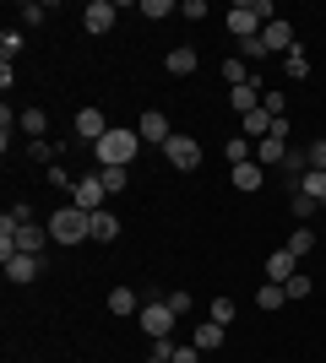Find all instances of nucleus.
<instances>
[{
  "label": "nucleus",
  "mask_w": 326,
  "mask_h": 363,
  "mask_svg": "<svg viewBox=\"0 0 326 363\" xmlns=\"http://www.w3.org/2000/svg\"><path fill=\"white\" fill-rule=\"evenodd\" d=\"M28 157H33V163H60V147H49V141H28Z\"/></svg>",
  "instance_id": "cd10ccee"
},
{
  "label": "nucleus",
  "mask_w": 326,
  "mask_h": 363,
  "mask_svg": "<svg viewBox=\"0 0 326 363\" xmlns=\"http://www.w3.org/2000/svg\"><path fill=\"white\" fill-rule=\"evenodd\" d=\"M22 130H28V141H44L49 114H44V108H22Z\"/></svg>",
  "instance_id": "412c9836"
},
{
  "label": "nucleus",
  "mask_w": 326,
  "mask_h": 363,
  "mask_svg": "<svg viewBox=\"0 0 326 363\" xmlns=\"http://www.w3.org/2000/svg\"><path fill=\"white\" fill-rule=\"evenodd\" d=\"M16 16H22V28H38V22H44V6L28 0V6H16Z\"/></svg>",
  "instance_id": "2f4dec72"
},
{
  "label": "nucleus",
  "mask_w": 326,
  "mask_h": 363,
  "mask_svg": "<svg viewBox=\"0 0 326 363\" xmlns=\"http://www.w3.org/2000/svg\"><path fill=\"white\" fill-rule=\"evenodd\" d=\"M283 157H288V141H256V163L266 168V174H272V168H283Z\"/></svg>",
  "instance_id": "2eb2a0df"
},
{
  "label": "nucleus",
  "mask_w": 326,
  "mask_h": 363,
  "mask_svg": "<svg viewBox=\"0 0 326 363\" xmlns=\"http://www.w3.org/2000/svg\"><path fill=\"white\" fill-rule=\"evenodd\" d=\"M174 320H180V315H174V309H169L163 298L141 303V331L153 336V342H158V336H169V331H174Z\"/></svg>",
  "instance_id": "39448f33"
},
{
  "label": "nucleus",
  "mask_w": 326,
  "mask_h": 363,
  "mask_svg": "<svg viewBox=\"0 0 326 363\" xmlns=\"http://www.w3.org/2000/svg\"><path fill=\"white\" fill-rule=\"evenodd\" d=\"M114 16H120V6H114V0H93V6L82 11V28L93 33V38H104V33L114 28Z\"/></svg>",
  "instance_id": "1a4fd4ad"
},
{
  "label": "nucleus",
  "mask_w": 326,
  "mask_h": 363,
  "mask_svg": "<svg viewBox=\"0 0 326 363\" xmlns=\"http://www.w3.org/2000/svg\"><path fill=\"white\" fill-rule=\"evenodd\" d=\"M283 71H288V76H294V82H305V76H310V55H305V49H288V55H283Z\"/></svg>",
  "instance_id": "aec40b11"
},
{
  "label": "nucleus",
  "mask_w": 326,
  "mask_h": 363,
  "mask_svg": "<svg viewBox=\"0 0 326 363\" xmlns=\"http://www.w3.org/2000/svg\"><path fill=\"white\" fill-rule=\"evenodd\" d=\"M294 190H299V196H310L315 206H326V174H315V168H310V174H305V179L294 184Z\"/></svg>",
  "instance_id": "6ab92c4d"
},
{
  "label": "nucleus",
  "mask_w": 326,
  "mask_h": 363,
  "mask_svg": "<svg viewBox=\"0 0 326 363\" xmlns=\"http://www.w3.org/2000/svg\"><path fill=\"white\" fill-rule=\"evenodd\" d=\"M136 152H141V136L114 125V130L93 147V157H98V168H131V157H136Z\"/></svg>",
  "instance_id": "f257e3e1"
},
{
  "label": "nucleus",
  "mask_w": 326,
  "mask_h": 363,
  "mask_svg": "<svg viewBox=\"0 0 326 363\" xmlns=\"http://www.w3.org/2000/svg\"><path fill=\"white\" fill-rule=\"evenodd\" d=\"M174 347H180V342H169V336H158V342H153V363H169V358H174Z\"/></svg>",
  "instance_id": "c9c22d12"
},
{
  "label": "nucleus",
  "mask_w": 326,
  "mask_h": 363,
  "mask_svg": "<svg viewBox=\"0 0 326 363\" xmlns=\"http://www.w3.org/2000/svg\"><path fill=\"white\" fill-rule=\"evenodd\" d=\"M22 44H28V38H22V28H6V33H0V55H6V60H16V55H22Z\"/></svg>",
  "instance_id": "a878e982"
},
{
  "label": "nucleus",
  "mask_w": 326,
  "mask_h": 363,
  "mask_svg": "<svg viewBox=\"0 0 326 363\" xmlns=\"http://www.w3.org/2000/svg\"><path fill=\"white\" fill-rule=\"evenodd\" d=\"M229 179H234V190H261V184H266V168L261 163H239V168H229Z\"/></svg>",
  "instance_id": "4468645a"
},
{
  "label": "nucleus",
  "mask_w": 326,
  "mask_h": 363,
  "mask_svg": "<svg viewBox=\"0 0 326 363\" xmlns=\"http://www.w3.org/2000/svg\"><path fill=\"white\" fill-rule=\"evenodd\" d=\"M310 212H315V201H310V196H299V190H294V217H299V223H310Z\"/></svg>",
  "instance_id": "58836bf2"
},
{
  "label": "nucleus",
  "mask_w": 326,
  "mask_h": 363,
  "mask_svg": "<svg viewBox=\"0 0 326 363\" xmlns=\"http://www.w3.org/2000/svg\"><path fill=\"white\" fill-rule=\"evenodd\" d=\"M223 331H229V325H217V320H202V325L190 331V342H196L202 352H217V347H223Z\"/></svg>",
  "instance_id": "dca6fc26"
},
{
  "label": "nucleus",
  "mask_w": 326,
  "mask_h": 363,
  "mask_svg": "<svg viewBox=\"0 0 326 363\" xmlns=\"http://www.w3.org/2000/svg\"><path fill=\"white\" fill-rule=\"evenodd\" d=\"M239 60H272V55H266L261 38H245V44H239Z\"/></svg>",
  "instance_id": "473e14b6"
},
{
  "label": "nucleus",
  "mask_w": 326,
  "mask_h": 363,
  "mask_svg": "<svg viewBox=\"0 0 326 363\" xmlns=\"http://www.w3.org/2000/svg\"><path fill=\"white\" fill-rule=\"evenodd\" d=\"M49 184H55V190H77V179L65 174V163H49Z\"/></svg>",
  "instance_id": "72a5a7b5"
},
{
  "label": "nucleus",
  "mask_w": 326,
  "mask_h": 363,
  "mask_svg": "<svg viewBox=\"0 0 326 363\" xmlns=\"http://www.w3.org/2000/svg\"><path fill=\"white\" fill-rule=\"evenodd\" d=\"M261 28H266V22L250 11V0H234V6H229V38H234V44H245V38H261Z\"/></svg>",
  "instance_id": "7ed1b4c3"
},
{
  "label": "nucleus",
  "mask_w": 326,
  "mask_h": 363,
  "mask_svg": "<svg viewBox=\"0 0 326 363\" xmlns=\"http://www.w3.org/2000/svg\"><path fill=\"white\" fill-rule=\"evenodd\" d=\"M261 44H266V55H278V60H283V55L299 44V38H294V22H288V16L266 22V28H261Z\"/></svg>",
  "instance_id": "0eeeda50"
},
{
  "label": "nucleus",
  "mask_w": 326,
  "mask_h": 363,
  "mask_svg": "<svg viewBox=\"0 0 326 363\" xmlns=\"http://www.w3.org/2000/svg\"><path fill=\"white\" fill-rule=\"evenodd\" d=\"M49 239H55V244H82V239H87V212L60 206V212L49 217Z\"/></svg>",
  "instance_id": "f03ea898"
},
{
  "label": "nucleus",
  "mask_w": 326,
  "mask_h": 363,
  "mask_svg": "<svg viewBox=\"0 0 326 363\" xmlns=\"http://www.w3.org/2000/svg\"><path fill=\"white\" fill-rule=\"evenodd\" d=\"M87 239L114 244V239H120V217H114V212H93V217H87Z\"/></svg>",
  "instance_id": "f8f14e48"
},
{
  "label": "nucleus",
  "mask_w": 326,
  "mask_h": 363,
  "mask_svg": "<svg viewBox=\"0 0 326 363\" xmlns=\"http://www.w3.org/2000/svg\"><path fill=\"white\" fill-rule=\"evenodd\" d=\"M71 125H77V136L87 141V147H98V141L114 130V125L104 120V108H77V120H71Z\"/></svg>",
  "instance_id": "6e6552de"
},
{
  "label": "nucleus",
  "mask_w": 326,
  "mask_h": 363,
  "mask_svg": "<svg viewBox=\"0 0 326 363\" xmlns=\"http://www.w3.org/2000/svg\"><path fill=\"white\" fill-rule=\"evenodd\" d=\"M163 65H169L174 76H190V71H196V49H169V60H163Z\"/></svg>",
  "instance_id": "5701e85b"
},
{
  "label": "nucleus",
  "mask_w": 326,
  "mask_h": 363,
  "mask_svg": "<svg viewBox=\"0 0 326 363\" xmlns=\"http://www.w3.org/2000/svg\"><path fill=\"white\" fill-rule=\"evenodd\" d=\"M256 303H261V309H283V303H288V293H283V282H266V288L256 293Z\"/></svg>",
  "instance_id": "393cba45"
},
{
  "label": "nucleus",
  "mask_w": 326,
  "mask_h": 363,
  "mask_svg": "<svg viewBox=\"0 0 326 363\" xmlns=\"http://www.w3.org/2000/svg\"><path fill=\"white\" fill-rule=\"evenodd\" d=\"M283 293H288L294 303H299V298H310V277H299V272H294L288 282H283Z\"/></svg>",
  "instance_id": "7c9ffc66"
},
{
  "label": "nucleus",
  "mask_w": 326,
  "mask_h": 363,
  "mask_svg": "<svg viewBox=\"0 0 326 363\" xmlns=\"http://www.w3.org/2000/svg\"><path fill=\"white\" fill-rule=\"evenodd\" d=\"M250 11L261 16V22H278V11H272V0H250Z\"/></svg>",
  "instance_id": "79ce46f5"
},
{
  "label": "nucleus",
  "mask_w": 326,
  "mask_h": 363,
  "mask_svg": "<svg viewBox=\"0 0 326 363\" xmlns=\"http://www.w3.org/2000/svg\"><path fill=\"white\" fill-rule=\"evenodd\" d=\"M294 266H299V255H294V250H288V244L266 255V277H272V282H288V277H294Z\"/></svg>",
  "instance_id": "ddd939ff"
},
{
  "label": "nucleus",
  "mask_w": 326,
  "mask_h": 363,
  "mask_svg": "<svg viewBox=\"0 0 326 363\" xmlns=\"http://www.w3.org/2000/svg\"><path fill=\"white\" fill-rule=\"evenodd\" d=\"M174 309V315H190V293H169V298H163Z\"/></svg>",
  "instance_id": "ea45409f"
},
{
  "label": "nucleus",
  "mask_w": 326,
  "mask_h": 363,
  "mask_svg": "<svg viewBox=\"0 0 326 363\" xmlns=\"http://www.w3.org/2000/svg\"><path fill=\"white\" fill-rule=\"evenodd\" d=\"M38 266H44V255H11L6 260V277H11V282H33Z\"/></svg>",
  "instance_id": "f3484780"
},
{
  "label": "nucleus",
  "mask_w": 326,
  "mask_h": 363,
  "mask_svg": "<svg viewBox=\"0 0 326 363\" xmlns=\"http://www.w3.org/2000/svg\"><path fill=\"white\" fill-rule=\"evenodd\" d=\"M223 82H229V87H245V82H256V76H250L245 60H223Z\"/></svg>",
  "instance_id": "b1692460"
},
{
  "label": "nucleus",
  "mask_w": 326,
  "mask_h": 363,
  "mask_svg": "<svg viewBox=\"0 0 326 363\" xmlns=\"http://www.w3.org/2000/svg\"><path fill=\"white\" fill-rule=\"evenodd\" d=\"M163 157H169L180 174H190V168H202V147H196V136H180L174 130L169 141H163Z\"/></svg>",
  "instance_id": "20e7f679"
},
{
  "label": "nucleus",
  "mask_w": 326,
  "mask_h": 363,
  "mask_svg": "<svg viewBox=\"0 0 326 363\" xmlns=\"http://www.w3.org/2000/svg\"><path fill=\"white\" fill-rule=\"evenodd\" d=\"M288 250H294V255H310V250H315V228H310V223H299L294 233H288Z\"/></svg>",
  "instance_id": "4be33fe9"
},
{
  "label": "nucleus",
  "mask_w": 326,
  "mask_h": 363,
  "mask_svg": "<svg viewBox=\"0 0 326 363\" xmlns=\"http://www.w3.org/2000/svg\"><path fill=\"white\" fill-rule=\"evenodd\" d=\"M109 315H141V298L131 288H114L109 293Z\"/></svg>",
  "instance_id": "a211bd4d"
},
{
  "label": "nucleus",
  "mask_w": 326,
  "mask_h": 363,
  "mask_svg": "<svg viewBox=\"0 0 326 363\" xmlns=\"http://www.w3.org/2000/svg\"><path fill=\"white\" fill-rule=\"evenodd\" d=\"M98 179H104V190L114 196V190H125V184H131V168H98Z\"/></svg>",
  "instance_id": "bb28decb"
},
{
  "label": "nucleus",
  "mask_w": 326,
  "mask_h": 363,
  "mask_svg": "<svg viewBox=\"0 0 326 363\" xmlns=\"http://www.w3.org/2000/svg\"><path fill=\"white\" fill-rule=\"evenodd\" d=\"M141 16H147V22H163V16H174V0H141Z\"/></svg>",
  "instance_id": "c85d7f7f"
},
{
  "label": "nucleus",
  "mask_w": 326,
  "mask_h": 363,
  "mask_svg": "<svg viewBox=\"0 0 326 363\" xmlns=\"http://www.w3.org/2000/svg\"><path fill=\"white\" fill-rule=\"evenodd\" d=\"M180 16H185V22H202V16H207V0H185V6H180Z\"/></svg>",
  "instance_id": "4c0bfd02"
},
{
  "label": "nucleus",
  "mask_w": 326,
  "mask_h": 363,
  "mask_svg": "<svg viewBox=\"0 0 326 363\" xmlns=\"http://www.w3.org/2000/svg\"><path fill=\"white\" fill-rule=\"evenodd\" d=\"M261 108L266 114H272V120H283V114H288V98H283L278 87H266V98H261Z\"/></svg>",
  "instance_id": "c756f323"
},
{
  "label": "nucleus",
  "mask_w": 326,
  "mask_h": 363,
  "mask_svg": "<svg viewBox=\"0 0 326 363\" xmlns=\"http://www.w3.org/2000/svg\"><path fill=\"white\" fill-rule=\"evenodd\" d=\"M310 168H315V174H326V141H315V147H310Z\"/></svg>",
  "instance_id": "a19ab883"
},
{
  "label": "nucleus",
  "mask_w": 326,
  "mask_h": 363,
  "mask_svg": "<svg viewBox=\"0 0 326 363\" xmlns=\"http://www.w3.org/2000/svg\"><path fill=\"white\" fill-rule=\"evenodd\" d=\"M49 244H55V239H49V228H38V223L16 228V255H44Z\"/></svg>",
  "instance_id": "9d476101"
},
{
  "label": "nucleus",
  "mask_w": 326,
  "mask_h": 363,
  "mask_svg": "<svg viewBox=\"0 0 326 363\" xmlns=\"http://www.w3.org/2000/svg\"><path fill=\"white\" fill-rule=\"evenodd\" d=\"M104 196H109L104 179H98V174H87V179H77V190H71V206L93 217V212H104Z\"/></svg>",
  "instance_id": "423d86ee"
},
{
  "label": "nucleus",
  "mask_w": 326,
  "mask_h": 363,
  "mask_svg": "<svg viewBox=\"0 0 326 363\" xmlns=\"http://www.w3.org/2000/svg\"><path fill=\"white\" fill-rule=\"evenodd\" d=\"M207 320H217V325H229V320H234V303H229V298H212V315H207Z\"/></svg>",
  "instance_id": "e433bc0d"
},
{
  "label": "nucleus",
  "mask_w": 326,
  "mask_h": 363,
  "mask_svg": "<svg viewBox=\"0 0 326 363\" xmlns=\"http://www.w3.org/2000/svg\"><path fill=\"white\" fill-rule=\"evenodd\" d=\"M141 141H153V147H163V141L174 136L169 130V114H163V108H147V114H141V130H136Z\"/></svg>",
  "instance_id": "9b49d317"
},
{
  "label": "nucleus",
  "mask_w": 326,
  "mask_h": 363,
  "mask_svg": "<svg viewBox=\"0 0 326 363\" xmlns=\"http://www.w3.org/2000/svg\"><path fill=\"white\" fill-rule=\"evenodd\" d=\"M169 363H202V347H196V342H180V347H174V358Z\"/></svg>",
  "instance_id": "f704fd0d"
}]
</instances>
